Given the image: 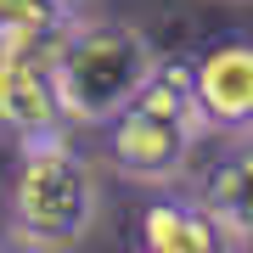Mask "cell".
Wrapping results in <instances>:
<instances>
[{
  "label": "cell",
  "instance_id": "6da1fadb",
  "mask_svg": "<svg viewBox=\"0 0 253 253\" xmlns=\"http://www.w3.org/2000/svg\"><path fill=\"white\" fill-rule=\"evenodd\" d=\"M197 135H208V124L191 90V62L163 56L152 79L129 96V107H118L101 124V152L135 186H174L191 163Z\"/></svg>",
  "mask_w": 253,
  "mask_h": 253
},
{
  "label": "cell",
  "instance_id": "7a4b0ae2",
  "mask_svg": "<svg viewBox=\"0 0 253 253\" xmlns=\"http://www.w3.org/2000/svg\"><path fill=\"white\" fill-rule=\"evenodd\" d=\"M96 174L84 152L62 135H34L17 141L6 180V225L40 253H68L84 242V231L96 225Z\"/></svg>",
  "mask_w": 253,
  "mask_h": 253
},
{
  "label": "cell",
  "instance_id": "3957f363",
  "mask_svg": "<svg viewBox=\"0 0 253 253\" xmlns=\"http://www.w3.org/2000/svg\"><path fill=\"white\" fill-rule=\"evenodd\" d=\"M163 62L158 45L141 34L135 23L118 17H79L62 34V101L73 113V124H107L118 107H129V96L152 79V68Z\"/></svg>",
  "mask_w": 253,
  "mask_h": 253
},
{
  "label": "cell",
  "instance_id": "277c9868",
  "mask_svg": "<svg viewBox=\"0 0 253 253\" xmlns=\"http://www.w3.org/2000/svg\"><path fill=\"white\" fill-rule=\"evenodd\" d=\"M56 56H62V34L0 28V135L34 141V135H62L73 124Z\"/></svg>",
  "mask_w": 253,
  "mask_h": 253
},
{
  "label": "cell",
  "instance_id": "5b68a950",
  "mask_svg": "<svg viewBox=\"0 0 253 253\" xmlns=\"http://www.w3.org/2000/svg\"><path fill=\"white\" fill-rule=\"evenodd\" d=\"M186 62H191V90H197L208 135H225V141L253 135V34L248 28L203 40Z\"/></svg>",
  "mask_w": 253,
  "mask_h": 253
},
{
  "label": "cell",
  "instance_id": "8992f818",
  "mask_svg": "<svg viewBox=\"0 0 253 253\" xmlns=\"http://www.w3.org/2000/svg\"><path fill=\"white\" fill-rule=\"evenodd\" d=\"M141 248L146 253H236V236L219 225V214L197 191L152 186L141 203Z\"/></svg>",
  "mask_w": 253,
  "mask_h": 253
},
{
  "label": "cell",
  "instance_id": "52a82bcc",
  "mask_svg": "<svg viewBox=\"0 0 253 253\" xmlns=\"http://www.w3.org/2000/svg\"><path fill=\"white\" fill-rule=\"evenodd\" d=\"M197 197L219 214V225L236 242H253V135H236L197 174Z\"/></svg>",
  "mask_w": 253,
  "mask_h": 253
},
{
  "label": "cell",
  "instance_id": "ba28073f",
  "mask_svg": "<svg viewBox=\"0 0 253 253\" xmlns=\"http://www.w3.org/2000/svg\"><path fill=\"white\" fill-rule=\"evenodd\" d=\"M84 17V0H0V28H40V34H68Z\"/></svg>",
  "mask_w": 253,
  "mask_h": 253
},
{
  "label": "cell",
  "instance_id": "9c48e42d",
  "mask_svg": "<svg viewBox=\"0 0 253 253\" xmlns=\"http://www.w3.org/2000/svg\"><path fill=\"white\" fill-rule=\"evenodd\" d=\"M236 253H253V242H236Z\"/></svg>",
  "mask_w": 253,
  "mask_h": 253
}]
</instances>
